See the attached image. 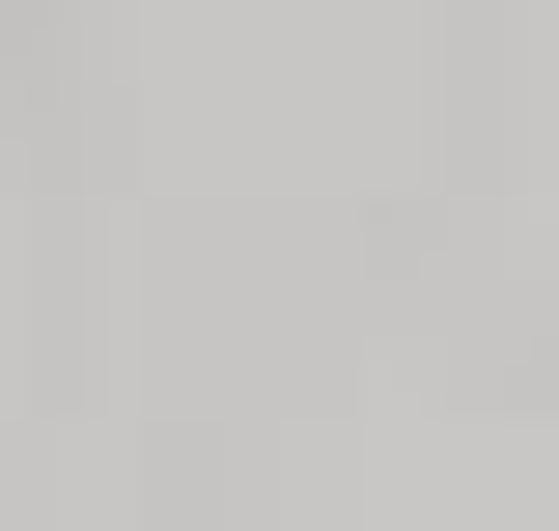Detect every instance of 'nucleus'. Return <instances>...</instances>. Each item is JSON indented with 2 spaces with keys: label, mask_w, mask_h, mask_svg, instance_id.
<instances>
[]
</instances>
